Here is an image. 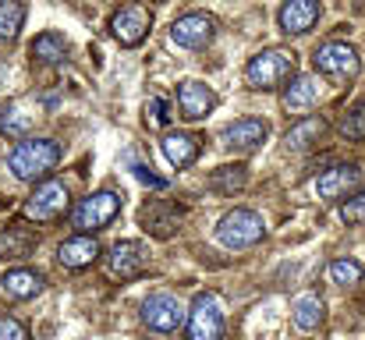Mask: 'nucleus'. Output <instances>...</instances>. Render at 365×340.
Wrapping results in <instances>:
<instances>
[{
	"label": "nucleus",
	"mask_w": 365,
	"mask_h": 340,
	"mask_svg": "<svg viewBox=\"0 0 365 340\" xmlns=\"http://www.w3.org/2000/svg\"><path fill=\"white\" fill-rule=\"evenodd\" d=\"M312 64H316V71H319V75H327V78H337V82H348V78H355V75L362 71L359 50H355L351 43H341V39H330V43H323V46L316 50Z\"/></svg>",
	"instance_id": "nucleus-6"
},
{
	"label": "nucleus",
	"mask_w": 365,
	"mask_h": 340,
	"mask_svg": "<svg viewBox=\"0 0 365 340\" xmlns=\"http://www.w3.org/2000/svg\"><path fill=\"white\" fill-rule=\"evenodd\" d=\"M0 340H29V330H25V323H18L14 316L0 312Z\"/></svg>",
	"instance_id": "nucleus-31"
},
{
	"label": "nucleus",
	"mask_w": 365,
	"mask_h": 340,
	"mask_svg": "<svg viewBox=\"0 0 365 340\" xmlns=\"http://www.w3.org/2000/svg\"><path fill=\"white\" fill-rule=\"evenodd\" d=\"M245 185H248V170H245L242 163H235V167H217V170L210 174V188H213L217 195H235V192H242Z\"/></svg>",
	"instance_id": "nucleus-25"
},
{
	"label": "nucleus",
	"mask_w": 365,
	"mask_h": 340,
	"mask_svg": "<svg viewBox=\"0 0 365 340\" xmlns=\"http://www.w3.org/2000/svg\"><path fill=\"white\" fill-rule=\"evenodd\" d=\"M217 107V93L202 82H181L178 86V110L185 120H202Z\"/></svg>",
	"instance_id": "nucleus-17"
},
{
	"label": "nucleus",
	"mask_w": 365,
	"mask_h": 340,
	"mask_svg": "<svg viewBox=\"0 0 365 340\" xmlns=\"http://www.w3.org/2000/svg\"><path fill=\"white\" fill-rule=\"evenodd\" d=\"M266 237V224L259 213L252 210H231L220 224H217V241L224 248H252Z\"/></svg>",
	"instance_id": "nucleus-5"
},
{
	"label": "nucleus",
	"mask_w": 365,
	"mask_h": 340,
	"mask_svg": "<svg viewBox=\"0 0 365 340\" xmlns=\"http://www.w3.org/2000/svg\"><path fill=\"white\" fill-rule=\"evenodd\" d=\"M131 170H135V177H138L142 185H149V188H167V181H163V177H156V174H149L145 167H131Z\"/></svg>",
	"instance_id": "nucleus-33"
},
{
	"label": "nucleus",
	"mask_w": 365,
	"mask_h": 340,
	"mask_svg": "<svg viewBox=\"0 0 365 340\" xmlns=\"http://www.w3.org/2000/svg\"><path fill=\"white\" fill-rule=\"evenodd\" d=\"M21 21H25V4L18 0H0V39H18L21 32Z\"/></svg>",
	"instance_id": "nucleus-27"
},
{
	"label": "nucleus",
	"mask_w": 365,
	"mask_h": 340,
	"mask_svg": "<svg viewBox=\"0 0 365 340\" xmlns=\"http://www.w3.org/2000/svg\"><path fill=\"white\" fill-rule=\"evenodd\" d=\"M359 185H362V170L355 163H337V167H330L316 177V195L319 199H344Z\"/></svg>",
	"instance_id": "nucleus-13"
},
{
	"label": "nucleus",
	"mask_w": 365,
	"mask_h": 340,
	"mask_svg": "<svg viewBox=\"0 0 365 340\" xmlns=\"http://www.w3.org/2000/svg\"><path fill=\"white\" fill-rule=\"evenodd\" d=\"M341 220H344V224H351V227L365 224V188L362 192H355V195L341 206Z\"/></svg>",
	"instance_id": "nucleus-30"
},
{
	"label": "nucleus",
	"mask_w": 365,
	"mask_h": 340,
	"mask_svg": "<svg viewBox=\"0 0 365 340\" xmlns=\"http://www.w3.org/2000/svg\"><path fill=\"white\" fill-rule=\"evenodd\" d=\"M323 135H327V120H323V117H305V120H298V124L287 128L284 149H287V153H305V149H312Z\"/></svg>",
	"instance_id": "nucleus-21"
},
{
	"label": "nucleus",
	"mask_w": 365,
	"mask_h": 340,
	"mask_svg": "<svg viewBox=\"0 0 365 340\" xmlns=\"http://www.w3.org/2000/svg\"><path fill=\"white\" fill-rule=\"evenodd\" d=\"M71 210V195H68V188L61 185V181H43L29 199H25V220H32V224H53V220H61L64 213Z\"/></svg>",
	"instance_id": "nucleus-4"
},
{
	"label": "nucleus",
	"mask_w": 365,
	"mask_h": 340,
	"mask_svg": "<svg viewBox=\"0 0 365 340\" xmlns=\"http://www.w3.org/2000/svg\"><path fill=\"white\" fill-rule=\"evenodd\" d=\"M29 53H32V61H39V64H61V61L68 57V39H64L61 32H39V36L32 39Z\"/></svg>",
	"instance_id": "nucleus-24"
},
{
	"label": "nucleus",
	"mask_w": 365,
	"mask_h": 340,
	"mask_svg": "<svg viewBox=\"0 0 365 340\" xmlns=\"http://www.w3.org/2000/svg\"><path fill=\"white\" fill-rule=\"evenodd\" d=\"M145 120H149V124H170L167 100H149V103H145Z\"/></svg>",
	"instance_id": "nucleus-32"
},
{
	"label": "nucleus",
	"mask_w": 365,
	"mask_h": 340,
	"mask_svg": "<svg viewBox=\"0 0 365 340\" xmlns=\"http://www.w3.org/2000/svg\"><path fill=\"white\" fill-rule=\"evenodd\" d=\"M107 269L110 277H121V280H135L149 269V248L142 241H118L107 255Z\"/></svg>",
	"instance_id": "nucleus-10"
},
{
	"label": "nucleus",
	"mask_w": 365,
	"mask_h": 340,
	"mask_svg": "<svg viewBox=\"0 0 365 340\" xmlns=\"http://www.w3.org/2000/svg\"><path fill=\"white\" fill-rule=\"evenodd\" d=\"M43 284H46V277L36 273V269H7V273L0 277V291H4L7 298H14V302L36 298V294L43 291Z\"/></svg>",
	"instance_id": "nucleus-19"
},
{
	"label": "nucleus",
	"mask_w": 365,
	"mask_h": 340,
	"mask_svg": "<svg viewBox=\"0 0 365 340\" xmlns=\"http://www.w3.org/2000/svg\"><path fill=\"white\" fill-rule=\"evenodd\" d=\"M142 323L156 334H174L181 323H185V312L178 305V298L170 294H149L142 302Z\"/></svg>",
	"instance_id": "nucleus-11"
},
{
	"label": "nucleus",
	"mask_w": 365,
	"mask_h": 340,
	"mask_svg": "<svg viewBox=\"0 0 365 340\" xmlns=\"http://www.w3.org/2000/svg\"><path fill=\"white\" fill-rule=\"evenodd\" d=\"M188 340H224V312L213 291L195 294L188 309Z\"/></svg>",
	"instance_id": "nucleus-7"
},
{
	"label": "nucleus",
	"mask_w": 365,
	"mask_h": 340,
	"mask_svg": "<svg viewBox=\"0 0 365 340\" xmlns=\"http://www.w3.org/2000/svg\"><path fill=\"white\" fill-rule=\"evenodd\" d=\"M213 36H217V18L206 11H188L170 25V39L185 50H202Z\"/></svg>",
	"instance_id": "nucleus-9"
},
{
	"label": "nucleus",
	"mask_w": 365,
	"mask_h": 340,
	"mask_svg": "<svg viewBox=\"0 0 365 340\" xmlns=\"http://www.w3.org/2000/svg\"><path fill=\"white\" fill-rule=\"evenodd\" d=\"M124 199L118 192L103 188V192H93L89 199H82L75 210H71V224L78 227V234H96L103 227H110L121 213Z\"/></svg>",
	"instance_id": "nucleus-3"
},
{
	"label": "nucleus",
	"mask_w": 365,
	"mask_h": 340,
	"mask_svg": "<svg viewBox=\"0 0 365 340\" xmlns=\"http://www.w3.org/2000/svg\"><path fill=\"white\" fill-rule=\"evenodd\" d=\"M57 163H61V145L53 138H25L7 156V167L18 181H43Z\"/></svg>",
	"instance_id": "nucleus-1"
},
{
	"label": "nucleus",
	"mask_w": 365,
	"mask_h": 340,
	"mask_svg": "<svg viewBox=\"0 0 365 340\" xmlns=\"http://www.w3.org/2000/svg\"><path fill=\"white\" fill-rule=\"evenodd\" d=\"M294 68H298V57H294L291 50H284V46H273V50L255 53V57L245 64V82H248L252 89L269 93V89H280L284 82H291V78H294Z\"/></svg>",
	"instance_id": "nucleus-2"
},
{
	"label": "nucleus",
	"mask_w": 365,
	"mask_h": 340,
	"mask_svg": "<svg viewBox=\"0 0 365 340\" xmlns=\"http://www.w3.org/2000/svg\"><path fill=\"white\" fill-rule=\"evenodd\" d=\"M163 156L174 163V167H192L202 153V138L192 135V131H167L163 135Z\"/></svg>",
	"instance_id": "nucleus-18"
},
{
	"label": "nucleus",
	"mask_w": 365,
	"mask_h": 340,
	"mask_svg": "<svg viewBox=\"0 0 365 340\" xmlns=\"http://www.w3.org/2000/svg\"><path fill=\"white\" fill-rule=\"evenodd\" d=\"M266 135H269V124H266L262 117H242V120L227 124L220 138H224V145L235 149V153H252V149H259V145L266 142Z\"/></svg>",
	"instance_id": "nucleus-14"
},
{
	"label": "nucleus",
	"mask_w": 365,
	"mask_h": 340,
	"mask_svg": "<svg viewBox=\"0 0 365 340\" xmlns=\"http://www.w3.org/2000/svg\"><path fill=\"white\" fill-rule=\"evenodd\" d=\"M39 244V234L32 227H4L0 230V259H29Z\"/></svg>",
	"instance_id": "nucleus-20"
},
{
	"label": "nucleus",
	"mask_w": 365,
	"mask_h": 340,
	"mask_svg": "<svg viewBox=\"0 0 365 340\" xmlns=\"http://www.w3.org/2000/svg\"><path fill=\"white\" fill-rule=\"evenodd\" d=\"M319 14H323V7L316 0H291V4L280 7L277 21H280V32L284 36H305V32H312V25L319 21Z\"/></svg>",
	"instance_id": "nucleus-15"
},
{
	"label": "nucleus",
	"mask_w": 365,
	"mask_h": 340,
	"mask_svg": "<svg viewBox=\"0 0 365 340\" xmlns=\"http://www.w3.org/2000/svg\"><path fill=\"white\" fill-rule=\"evenodd\" d=\"M149 25H153V11L145 4H124L110 18V36L121 46H138L149 36Z\"/></svg>",
	"instance_id": "nucleus-8"
},
{
	"label": "nucleus",
	"mask_w": 365,
	"mask_h": 340,
	"mask_svg": "<svg viewBox=\"0 0 365 340\" xmlns=\"http://www.w3.org/2000/svg\"><path fill=\"white\" fill-rule=\"evenodd\" d=\"M341 135L351 142H365V100H359L351 110L341 117Z\"/></svg>",
	"instance_id": "nucleus-29"
},
{
	"label": "nucleus",
	"mask_w": 365,
	"mask_h": 340,
	"mask_svg": "<svg viewBox=\"0 0 365 340\" xmlns=\"http://www.w3.org/2000/svg\"><path fill=\"white\" fill-rule=\"evenodd\" d=\"M181 217L185 210L178 202H163V199H153L138 210V227L153 237H170L178 227H181Z\"/></svg>",
	"instance_id": "nucleus-12"
},
{
	"label": "nucleus",
	"mask_w": 365,
	"mask_h": 340,
	"mask_svg": "<svg viewBox=\"0 0 365 340\" xmlns=\"http://www.w3.org/2000/svg\"><path fill=\"white\" fill-rule=\"evenodd\" d=\"M319 93H323L319 78H312V75H298V78L287 86V93H284V110L287 113L309 110V107H316Z\"/></svg>",
	"instance_id": "nucleus-22"
},
{
	"label": "nucleus",
	"mask_w": 365,
	"mask_h": 340,
	"mask_svg": "<svg viewBox=\"0 0 365 340\" xmlns=\"http://www.w3.org/2000/svg\"><path fill=\"white\" fill-rule=\"evenodd\" d=\"M100 241H96V234H75V237H68V241H61V248H57V262L64 266V269H86V266H93L96 259H100Z\"/></svg>",
	"instance_id": "nucleus-16"
},
{
	"label": "nucleus",
	"mask_w": 365,
	"mask_h": 340,
	"mask_svg": "<svg viewBox=\"0 0 365 340\" xmlns=\"http://www.w3.org/2000/svg\"><path fill=\"white\" fill-rule=\"evenodd\" d=\"M291 319H294V326H298L302 334L319 330L323 319H327V305H323V298H319V294H302V298H294V305H291Z\"/></svg>",
	"instance_id": "nucleus-23"
},
{
	"label": "nucleus",
	"mask_w": 365,
	"mask_h": 340,
	"mask_svg": "<svg viewBox=\"0 0 365 340\" xmlns=\"http://www.w3.org/2000/svg\"><path fill=\"white\" fill-rule=\"evenodd\" d=\"M29 131H32V113H25L18 103H7V107H0V135H7V138H29Z\"/></svg>",
	"instance_id": "nucleus-26"
},
{
	"label": "nucleus",
	"mask_w": 365,
	"mask_h": 340,
	"mask_svg": "<svg viewBox=\"0 0 365 340\" xmlns=\"http://www.w3.org/2000/svg\"><path fill=\"white\" fill-rule=\"evenodd\" d=\"M7 78H11V68H7V61H0V89L7 86Z\"/></svg>",
	"instance_id": "nucleus-34"
},
{
	"label": "nucleus",
	"mask_w": 365,
	"mask_h": 340,
	"mask_svg": "<svg viewBox=\"0 0 365 340\" xmlns=\"http://www.w3.org/2000/svg\"><path fill=\"white\" fill-rule=\"evenodd\" d=\"M330 280H334L337 287H355V284H362V262H355V259H334V262H330Z\"/></svg>",
	"instance_id": "nucleus-28"
}]
</instances>
